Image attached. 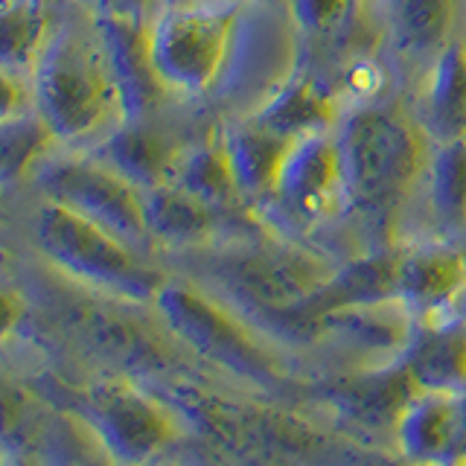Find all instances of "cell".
Masks as SVG:
<instances>
[{
  "label": "cell",
  "instance_id": "cell-10",
  "mask_svg": "<svg viewBox=\"0 0 466 466\" xmlns=\"http://www.w3.org/2000/svg\"><path fill=\"white\" fill-rule=\"evenodd\" d=\"M397 271L400 248H379L368 257L347 262L344 268H335L312 298L283 315L298 324H315V320L339 318L353 309L390 303L397 300Z\"/></svg>",
  "mask_w": 466,
  "mask_h": 466
},
{
  "label": "cell",
  "instance_id": "cell-3",
  "mask_svg": "<svg viewBox=\"0 0 466 466\" xmlns=\"http://www.w3.org/2000/svg\"><path fill=\"white\" fill-rule=\"evenodd\" d=\"M35 237L44 257L56 268L76 277L85 286L106 291V295L126 300H155L157 291L167 286L164 274L146 266L128 242L65 204H44Z\"/></svg>",
  "mask_w": 466,
  "mask_h": 466
},
{
  "label": "cell",
  "instance_id": "cell-18",
  "mask_svg": "<svg viewBox=\"0 0 466 466\" xmlns=\"http://www.w3.org/2000/svg\"><path fill=\"white\" fill-rule=\"evenodd\" d=\"M458 0H382L388 35L402 53L431 56L451 41Z\"/></svg>",
  "mask_w": 466,
  "mask_h": 466
},
{
  "label": "cell",
  "instance_id": "cell-13",
  "mask_svg": "<svg viewBox=\"0 0 466 466\" xmlns=\"http://www.w3.org/2000/svg\"><path fill=\"white\" fill-rule=\"evenodd\" d=\"M181 155L184 152H178V146H172V140L152 120L123 123L120 131H114L99 146V160H106L131 184H137L143 193L172 181Z\"/></svg>",
  "mask_w": 466,
  "mask_h": 466
},
{
  "label": "cell",
  "instance_id": "cell-6",
  "mask_svg": "<svg viewBox=\"0 0 466 466\" xmlns=\"http://www.w3.org/2000/svg\"><path fill=\"white\" fill-rule=\"evenodd\" d=\"M213 271L230 291L271 312H289L327 283L324 259L291 245H251L213 259Z\"/></svg>",
  "mask_w": 466,
  "mask_h": 466
},
{
  "label": "cell",
  "instance_id": "cell-21",
  "mask_svg": "<svg viewBox=\"0 0 466 466\" xmlns=\"http://www.w3.org/2000/svg\"><path fill=\"white\" fill-rule=\"evenodd\" d=\"M429 172L437 222L449 233L466 230V137L437 143Z\"/></svg>",
  "mask_w": 466,
  "mask_h": 466
},
{
  "label": "cell",
  "instance_id": "cell-19",
  "mask_svg": "<svg viewBox=\"0 0 466 466\" xmlns=\"http://www.w3.org/2000/svg\"><path fill=\"white\" fill-rule=\"evenodd\" d=\"M254 123L289 140H303L312 135H327V128L335 123V106L324 87L300 79L286 85L266 108L254 114Z\"/></svg>",
  "mask_w": 466,
  "mask_h": 466
},
{
  "label": "cell",
  "instance_id": "cell-4",
  "mask_svg": "<svg viewBox=\"0 0 466 466\" xmlns=\"http://www.w3.org/2000/svg\"><path fill=\"white\" fill-rule=\"evenodd\" d=\"M237 4L228 6H175L149 26V47L157 76L167 87L201 94L222 70Z\"/></svg>",
  "mask_w": 466,
  "mask_h": 466
},
{
  "label": "cell",
  "instance_id": "cell-9",
  "mask_svg": "<svg viewBox=\"0 0 466 466\" xmlns=\"http://www.w3.org/2000/svg\"><path fill=\"white\" fill-rule=\"evenodd\" d=\"M116 85V106L123 123L152 120L167 85L157 76L149 47V26L126 12H108L96 21Z\"/></svg>",
  "mask_w": 466,
  "mask_h": 466
},
{
  "label": "cell",
  "instance_id": "cell-22",
  "mask_svg": "<svg viewBox=\"0 0 466 466\" xmlns=\"http://www.w3.org/2000/svg\"><path fill=\"white\" fill-rule=\"evenodd\" d=\"M4 155H0V172H4V181H18L21 175L29 172V167L38 164V160L50 152L53 140V128L47 120L35 111V114H12L4 116Z\"/></svg>",
  "mask_w": 466,
  "mask_h": 466
},
{
  "label": "cell",
  "instance_id": "cell-20",
  "mask_svg": "<svg viewBox=\"0 0 466 466\" xmlns=\"http://www.w3.org/2000/svg\"><path fill=\"white\" fill-rule=\"evenodd\" d=\"M172 181L181 184L187 193H193L196 198L208 201L218 213H228L230 208H237V201L242 198L237 175H233V167H230L228 140L222 137H213V140L208 137L204 143L193 146L189 152H184L178 167H175Z\"/></svg>",
  "mask_w": 466,
  "mask_h": 466
},
{
  "label": "cell",
  "instance_id": "cell-16",
  "mask_svg": "<svg viewBox=\"0 0 466 466\" xmlns=\"http://www.w3.org/2000/svg\"><path fill=\"white\" fill-rule=\"evenodd\" d=\"M426 131L434 143L466 137V44L449 41L437 53L426 91Z\"/></svg>",
  "mask_w": 466,
  "mask_h": 466
},
{
  "label": "cell",
  "instance_id": "cell-23",
  "mask_svg": "<svg viewBox=\"0 0 466 466\" xmlns=\"http://www.w3.org/2000/svg\"><path fill=\"white\" fill-rule=\"evenodd\" d=\"M47 18L38 4L6 6L4 15V62L6 73L35 70L38 56L47 44Z\"/></svg>",
  "mask_w": 466,
  "mask_h": 466
},
{
  "label": "cell",
  "instance_id": "cell-8",
  "mask_svg": "<svg viewBox=\"0 0 466 466\" xmlns=\"http://www.w3.org/2000/svg\"><path fill=\"white\" fill-rule=\"evenodd\" d=\"M271 198L295 222L306 225L347 208L339 140L329 135H312L291 143Z\"/></svg>",
  "mask_w": 466,
  "mask_h": 466
},
{
  "label": "cell",
  "instance_id": "cell-15",
  "mask_svg": "<svg viewBox=\"0 0 466 466\" xmlns=\"http://www.w3.org/2000/svg\"><path fill=\"white\" fill-rule=\"evenodd\" d=\"M94 420L99 422L106 443L126 461L146 458L167 437L164 417L146 400H140L137 393L128 390H111L106 397H99Z\"/></svg>",
  "mask_w": 466,
  "mask_h": 466
},
{
  "label": "cell",
  "instance_id": "cell-7",
  "mask_svg": "<svg viewBox=\"0 0 466 466\" xmlns=\"http://www.w3.org/2000/svg\"><path fill=\"white\" fill-rule=\"evenodd\" d=\"M160 315L167 318V324L181 335V339L196 347L198 353L208 359L225 364V368L237 370L242 376L268 382L274 379L271 359L257 347V341L248 335L233 315H228L222 306H216L189 286L167 283L157 291Z\"/></svg>",
  "mask_w": 466,
  "mask_h": 466
},
{
  "label": "cell",
  "instance_id": "cell-5",
  "mask_svg": "<svg viewBox=\"0 0 466 466\" xmlns=\"http://www.w3.org/2000/svg\"><path fill=\"white\" fill-rule=\"evenodd\" d=\"M41 189L56 204L111 230L128 245L149 239L146 193L99 157H62L41 169Z\"/></svg>",
  "mask_w": 466,
  "mask_h": 466
},
{
  "label": "cell",
  "instance_id": "cell-14",
  "mask_svg": "<svg viewBox=\"0 0 466 466\" xmlns=\"http://www.w3.org/2000/svg\"><path fill=\"white\" fill-rule=\"evenodd\" d=\"M222 213L208 201L187 193L181 184L167 181L146 189V228L149 239L169 248H196L210 242Z\"/></svg>",
  "mask_w": 466,
  "mask_h": 466
},
{
  "label": "cell",
  "instance_id": "cell-11",
  "mask_svg": "<svg viewBox=\"0 0 466 466\" xmlns=\"http://www.w3.org/2000/svg\"><path fill=\"white\" fill-rule=\"evenodd\" d=\"M466 295V251L451 245H417L400 251L397 303L420 320L451 315Z\"/></svg>",
  "mask_w": 466,
  "mask_h": 466
},
{
  "label": "cell",
  "instance_id": "cell-12",
  "mask_svg": "<svg viewBox=\"0 0 466 466\" xmlns=\"http://www.w3.org/2000/svg\"><path fill=\"white\" fill-rule=\"evenodd\" d=\"M458 434V393L420 390L400 414V443L405 455L426 466H455Z\"/></svg>",
  "mask_w": 466,
  "mask_h": 466
},
{
  "label": "cell",
  "instance_id": "cell-25",
  "mask_svg": "<svg viewBox=\"0 0 466 466\" xmlns=\"http://www.w3.org/2000/svg\"><path fill=\"white\" fill-rule=\"evenodd\" d=\"M458 411H461V434H458V455H455V466H461L466 461V390L458 393Z\"/></svg>",
  "mask_w": 466,
  "mask_h": 466
},
{
  "label": "cell",
  "instance_id": "cell-1",
  "mask_svg": "<svg viewBox=\"0 0 466 466\" xmlns=\"http://www.w3.org/2000/svg\"><path fill=\"white\" fill-rule=\"evenodd\" d=\"M347 208L385 230L426 164L420 128L390 108H359L339 131Z\"/></svg>",
  "mask_w": 466,
  "mask_h": 466
},
{
  "label": "cell",
  "instance_id": "cell-24",
  "mask_svg": "<svg viewBox=\"0 0 466 466\" xmlns=\"http://www.w3.org/2000/svg\"><path fill=\"white\" fill-rule=\"evenodd\" d=\"M356 6V0H289V9L306 33H327Z\"/></svg>",
  "mask_w": 466,
  "mask_h": 466
},
{
  "label": "cell",
  "instance_id": "cell-17",
  "mask_svg": "<svg viewBox=\"0 0 466 466\" xmlns=\"http://www.w3.org/2000/svg\"><path fill=\"white\" fill-rule=\"evenodd\" d=\"M225 140H228V155H230L233 175H237L239 193L254 198L274 196L277 178H280L286 155L295 140L262 128L254 120L237 131H230Z\"/></svg>",
  "mask_w": 466,
  "mask_h": 466
},
{
  "label": "cell",
  "instance_id": "cell-2",
  "mask_svg": "<svg viewBox=\"0 0 466 466\" xmlns=\"http://www.w3.org/2000/svg\"><path fill=\"white\" fill-rule=\"evenodd\" d=\"M35 111L58 140H76L102 126L116 106V85L96 29L76 24L58 26L47 38L33 70Z\"/></svg>",
  "mask_w": 466,
  "mask_h": 466
}]
</instances>
